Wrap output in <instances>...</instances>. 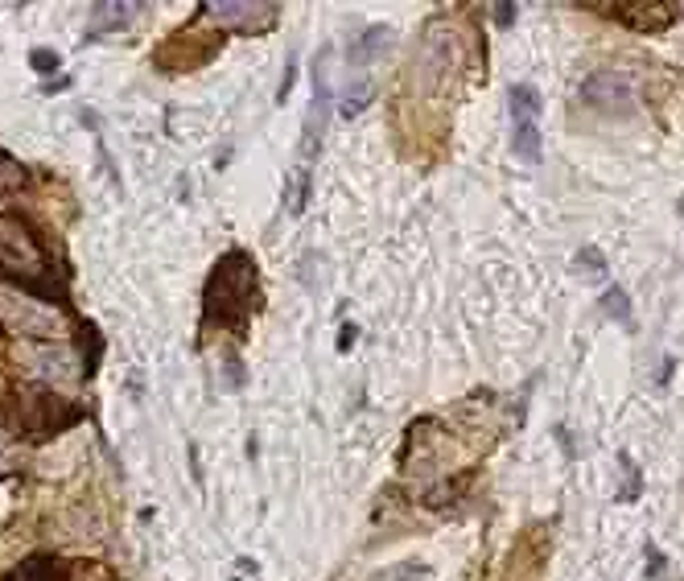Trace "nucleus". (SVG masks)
<instances>
[{"label":"nucleus","instance_id":"1","mask_svg":"<svg viewBox=\"0 0 684 581\" xmlns=\"http://www.w3.org/2000/svg\"><path fill=\"white\" fill-rule=\"evenodd\" d=\"M0 281L33 297H54V260L21 215H0Z\"/></svg>","mask_w":684,"mask_h":581},{"label":"nucleus","instance_id":"2","mask_svg":"<svg viewBox=\"0 0 684 581\" xmlns=\"http://www.w3.org/2000/svg\"><path fill=\"white\" fill-rule=\"evenodd\" d=\"M256 260L248 252H227L207 281V318H219V326L244 330L248 318L256 314Z\"/></svg>","mask_w":684,"mask_h":581},{"label":"nucleus","instance_id":"3","mask_svg":"<svg viewBox=\"0 0 684 581\" xmlns=\"http://www.w3.org/2000/svg\"><path fill=\"white\" fill-rule=\"evenodd\" d=\"M507 99H511V153L528 165H536L544 153V145H540L544 141L540 136V112H544L540 91L532 83H516Z\"/></svg>","mask_w":684,"mask_h":581},{"label":"nucleus","instance_id":"4","mask_svg":"<svg viewBox=\"0 0 684 581\" xmlns=\"http://www.w3.org/2000/svg\"><path fill=\"white\" fill-rule=\"evenodd\" d=\"M79 417H83L79 408L58 400L54 392H25V404L17 408V425L33 437H54L62 429H71Z\"/></svg>","mask_w":684,"mask_h":581},{"label":"nucleus","instance_id":"5","mask_svg":"<svg viewBox=\"0 0 684 581\" xmlns=\"http://www.w3.org/2000/svg\"><path fill=\"white\" fill-rule=\"evenodd\" d=\"M202 13L239 33H268L281 21V5L272 0H219V5H202Z\"/></svg>","mask_w":684,"mask_h":581},{"label":"nucleus","instance_id":"6","mask_svg":"<svg viewBox=\"0 0 684 581\" xmlns=\"http://www.w3.org/2000/svg\"><path fill=\"white\" fill-rule=\"evenodd\" d=\"M326 116H330V50L318 54L314 62V108L305 120V161H314L322 149V132H326Z\"/></svg>","mask_w":684,"mask_h":581},{"label":"nucleus","instance_id":"7","mask_svg":"<svg viewBox=\"0 0 684 581\" xmlns=\"http://www.w3.org/2000/svg\"><path fill=\"white\" fill-rule=\"evenodd\" d=\"M581 95H586L590 104L602 108V112H627L631 108V79L602 71V75H594L586 87H581Z\"/></svg>","mask_w":684,"mask_h":581},{"label":"nucleus","instance_id":"8","mask_svg":"<svg viewBox=\"0 0 684 581\" xmlns=\"http://www.w3.org/2000/svg\"><path fill=\"white\" fill-rule=\"evenodd\" d=\"M388 46H392V29H384V25L363 29V38L351 42V50H347V75H363V66H371L380 54H388Z\"/></svg>","mask_w":684,"mask_h":581},{"label":"nucleus","instance_id":"9","mask_svg":"<svg viewBox=\"0 0 684 581\" xmlns=\"http://www.w3.org/2000/svg\"><path fill=\"white\" fill-rule=\"evenodd\" d=\"M0 581H71V569H66L58 557L38 553V557H25L17 569H9Z\"/></svg>","mask_w":684,"mask_h":581},{"label":"nucleus","instance_id":"10","mask_svg":"<svg viewBox=\"0 0 684 581\" xmlns=\"http://www.w3.org/2000/svg\"><path fill=\"white\" fill-rule=\"evenodd\" d=\"M450 54H454V42L429 33L425 46H421V75H425V83H437L441 75L450 71Z\"/></svg>","mask_w":684,"mask_h":581},{"label":"nucleus","instance_id":"11","mask_svg":"<svg viewBox=\"0 0 684 581\" xmlns=\"http://www.w3.org/2000/svg\"><path fill=\"white\" fill-rule=\"evenodd\" d=\"M145 5H91V38L95 33H108V29H124Z\"/></svg>","mask_w":684,"mask_h":581},{"label":"nucleus","instance_id":"12","mask_svg":"<svg viewBox=\"0 0 684 581\" xmlns=\"http://www.w3.org/2000/svg\"><path fill=\"white\" fill-rule=\"evenodd\" d=\"M351 83H347V95L338 99V112L347 116V120H355L367 104H371V95H375V79L371 75H347Z\"/></svg>","mask_w":684,"mask_h":581},{"label":"nucleus","instance_id":"13","mask_svg":"<svg viewBox=\"0 0 684 581\" xmlns=\"http://www.w3.org/2000/svg\"><path fill=\"white\" fill-rule=\"evenodd\" d=\"M25 182H29V169L13 153L0 149V194H17Z\"/></svg>","mask_w":684,"mask_h":581},{"label":"nucleus","instance_id":"14","mask_svg":"<svg viewBox=\"0 0 684 581\" xmlns=\"http://www.w3.org/2000/svg\"><path fill=\"white\" fill-rule=\"evenodd\" d=\"M602 305H606V314L619 322V326H631V297H627V289L610 285V289L602 293Z\"/></svg>","mask_w":684,"mask_h":581},{"label":"nucleus","instance_id":"15","mask_svg":"<svg viewBox=\"0 0 684 581\" xmlns=\"http://www.w3.org/2000/svg\"><path fill=\"white\" fill-rule=\"evenodd\" d=\"M375 581H433V569H429V565H421V561H400V565L384 569Z\"/></svg>","mask_w":684,"mask_h":581},{"label":"nucleus","instance_id":"16","mask_svg":"<svg viewBox=\"0 0 684 581\" xmlns=\"http://www.w3.org/2000/svg\"><path fill=\"white\" fill-rule=\"evenodd\" d=\"M577 268H586V277L598 281V277H606V256L598 248H581L577 252Z\"/></svg>","mask_w":684,"mask_h":581},{"label":"nucleus","instance_id":"17","mask_svg":"<svg viewBox=\"0 0 684 581\" xmlns=\"http://www.w3.org/2000/svg\"><path fill=\"white\" fill-rule=\"evenodd\" d=\"M29 66H33V71H42V75H54L58 66H62V58L54 50H33L29 54Z\"/></svg>","mask_w":684,"mask_h":581},{"label":"nucleus","instance_id":"18","mask_svg":"<svg viewBox=\"0 0 684 581\" xmlns=\"http://www.w3.org/2000/svg\"><path fill=\"white\" fill-rule=\"evenodd\" d=\"M623 470H627V491H623L619 499H635V495H639V470H635L631 454H623Z\"/></svg>","mask_w":684,"mask_h":581},{"label":"nucleus","instance_id":"19","mask_svg":"<svg viewBox=\"0 0 684 581\" xmlns=\"http://www.w3.org/2000/svg\"><path fill=\"white\" fill-rule=\"evenodd\" d=\"M293 66H297V62L285 66V79H281V87H277V104H281V108H285V99H289V91H293Z\"/></svg>","mask_w":684,"mask_h":581},{"label":"nucleus","instance_id":"20","mask_svg":"<svg viewBox=\"0 0 684 581\" xmlns=\"http://www.w3.org/2000/svg\"><path fill=\"white\" fill-rule=\"evenodd\" d=\"M495 21L507 29L511 21H516V5H495Z\"/></svg>","mask_w":684,"mask_h":581},{"label":"nucleus","instance_id":"21","mask_svg":"<svg viewBox=\"0 0 684 581\" xmlns=\"http://www.w3.org/2000/svg\"><path fill=\"white\" fill-rule=\"evenodd\" d=\"M355 343V326H347V330H342V343H338V351H347Z\"/></svg>","mask_w":684,"mask_h":581},{"label":"nucleus","instance_id":"22","mask_svg":"<svg viewBox=\"0 0 684 581\" xmlns=\"http://www.w3.org/2000/svg\"><path fill=\"white\" fill-rule=\"evenodd\" d=\"M239 573H244V577H256V561H248V557H239Z\"/></svg>","mask_w":684,"mask_h":581}]
</instances>
